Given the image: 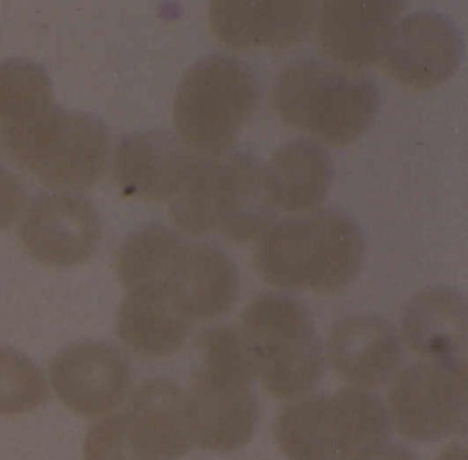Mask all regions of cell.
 I'll return each mask as SVG.
<instances>
[{"label": "cell", "instance_id": "cell-1", "mask_svg": "<svg viewBox=\"0 0 468 460\" xmlns=\"http://www.w3.org/2000/svg\"><path fill=\"white\" fill-rule=\"evenodd\" d=\"M364 257L366 238L355 219L317 209L272 224L257 240L253 262L278 289L334 294L357 278Z\"/></svg>", "mask_w": 468, "mask_h": 460}, {"label": "cell", "instance_id": "cell-2", "mask_svg": "<svg viewBox=\"0 0 468 460\" xmlns=\"http://www.w3.org/2000/svg\"><path fill=\"white\" fill-rule=\"evenodd\" d=\"M168 207L179 231L191 237L218 231L235 243L259 240L276 218L265 166L242 152L197 155Z\"/></svg>", "mask_w": 468, "mask_h": 460}, {"label": "cell", "instance_id": "cell-3", "mask_svg": "<svg viewBox=\"0 0 468 460\" xmlns=\"http://www.w3.org/2000/svg\"><path fill=\"white\" fill-rule=\"evenodd\" d=\"M271 105L286 127L320 144L345 147L371 127L380 94L377 81L364 70L306 59L279 73Z\"/></svg>", "mask_w": 468, "mask_h": 460}, {"label": "cell", "instance_id": "cell-4", "mask_svg": "<svg viewBox=\"0 0 468 460\" xmlns=\"http://www.w3.org/2000/svg\"><path fill=\"white\" fill-rule=\"evenodd\" d=\"M256 380L281 400L308 396L322 380L325 353L309 309L297 298L262 293L240 314Z\"/></svg>", "mask_w": 468, "mask_h": 460}, {"label": "cell", "instance_id": "cell-5", "mask_svg": "<svg viewBox=\"0 0 468 460\" xmlns=\"http://www.w3.org/2000/svg\"><path fill=\"white\" fill-rule=\"evenodd\" d=\"M259 102V80L246 62L229 54L204 57L177 87L172 111L176 136L197 155H227Z\"/></svg>", "mask_w": 468, "mask_h": 460}, {"label": "cell", "instance_id": "cell-6", "mask_svg": "<svg viewBox=\"0 0 468 460\" xmlns=\"http://www.w3.org/2000/svg\"><path fill=\"white\" fill-rule=\"evenodd\" d=\"M0 139L20 168L53 190L70 193L97 185L111 153L103 122L56 103L29 122L0 128Z\"/></svg>", "mask_w": 468, "mask_h": 460}, {"label": "cell", "instance_id": "cell-7", "mask_svg": "<svg viewBox=\"0 0 468 460\" xmlns=\"http://www.w3.org/2000/svg\"><path fill=\"white\" fill-rule=\"evenodd\" d=\"M388 415L402 437L434 443L464 433L467 367L418 361L393 375Z\"/></svg>", "mask_w": 468, "mask_h": 460}, {"label": "cell", "instance_id": "cell-8", "mask_svg": "<svg viewBox=\"0 0 468 460\" xmlns=\"http://www.w3.org/2000/svg\"><path fill=\"white\" fill-rule=\"evenodd\" d=\"M463 56L464 40L456 24L442 13L423 10L397 21L380 62L399 86L426 91L451 80Z\"/></svg>", "mask_w": 468, "mask_h": 460}, {"label": "cell", "instance_id": "cell-9", "mask_svg": "<svg viewBox=\"0 0 468 460\" xmlns=\"http://www.w3.org/2000/svg\"><path fill=\"white\" fill-rule=\"evenodd\" d=\"M18 237L29 254L50 267H72L100 248L102 224L91 201L70 191L40 194L21 215Z\"/></svg>", "mask_w": 468, "mask_h": 460}, {"label": "cell", "instance_id": "cell-10", "mask_svg": "<svg viewBox=\"0 0 468 460\" xmlns=\"http://www.w3.org/2000/svg\"><path fill=\"white\" fill-rule=\"evenodd\" d=\"M407 4L397 0H335L317 4L314 27L320 53L334 64L363 70L382 59L391 29Z\"/></svg>", "mask_w": 468, "mask_h": 460}, {"label": "cell", "instance_id": "cell-11", "mask_svg": "<svg viewBox=\"0 0 468 460\" xmlns=\"http://www.w3.org/2000/svg\"><path fill=\"white\" fill-rule=\"evenodd\" d=\"M48 372L59 400L86 418H98L119 407L131 388L130 363L106 342L69 345L54 356Z\"/></svg>", "mask_w": 468, "mask_h": 460}, {"label": "cell", "instance_id": "cell-12", "mask_svg": "<svg viewBox=\"0 0 468 460\" xmlns=\"http://www.w3.org/2000/svg\"><path fill=\"white\" fill-rule=\"evenodd\" d=\"M314 2H213L209 27L235 51H281L305 39L314 27Z\"/></svg>", "mask_w": 468, "mask_h": 460}, {"label": "cell", "instance_id": "cell-13", "mask_svg": "<svg viewBox=\"0 0 468 460\" xmlns=\"http://www.w3.org/2000/svg\"><path fill=\"white\" fill-rule=\"evenodd\" d=\"M158 293L190 322L229 312L239 295V271L221 249L186 240Z\"/></svg>", "mask_w": 468, "mask_h": 460}, {"label": "cell", "instance_id": "cell-14", "mask_svg": "<svg viewBox=\"0 0 468 460\" xmlns=\"http://www.w3.org/2000/svg\"><path fill=\"white\" fill-rule=\"evenodd\" d=\"M197 153L176 135L147 131L124 136L114 153L113 174L122 193L168 202L187 177Z\"/></svg>", "mask_w": 468, "mask_h": 460}, {"label": "cell", "instance_id": "cell-15", "mask_svg": "<svg viewBox=\"0 0 468 460\" xmlns=\"http://www.w3.org/2000/svg\"><path fill=\"white\" fill-rule=\"evenodd\" d=\"M331 367L353 388L371 389L390 380L402 361V342L393 326L377 315L342 317L327 342Z\"/></svg>", "mask_w": 468, "mask_h": 460}, {"label": "cell", "instance_id": "cell-16", "mask_svg": "<svg viewBox=\"0 0 468 460\" xmlns=\"http://www.w3.org/2000/svg\"><path fill=\"white\" fill-rule=\"evenodd\" d=\"M399 338L427 361L467 367V303L453 287L421 290L399 315Z\"/></svg>", "mask_w": 468, "mask_h": 460}, {"label": "cell", "instance_id": "cell-17", "mask_svg": "<svg viewBox=\"0 0 468 460\" xmlns=\"http://www.w3.org/2000/svg\"><path fill=\"white\" fill-rule=\"evenodd\" d=\"M187 397L194 445L232 452L253 437L260 411L250 386L213 382L196 372Z\"/></svg>", "mask_w": 468, "mask_h": 460}, {"label": "cell", "instance_id": "cell-18", "mask_svg": "<svg viewBox=\"0 0 468 460\" xmlns=\"http://www.w3.org/2000/svg\"><path fill=\"white\" fill-rule=\"evenodd\" d=\"M139 437L153 460H176L193 448L187 391L164 378L147 380L128 402Z\"/></svg>", "mask_w": 468, "mask_h": 460}, {"label": "cell", "instance_id": "cell-19", "mask_svg": "<svg viewBox=\"0 0 468 460\" xmlns=\"http://www.w3.org/2000/svg\"><path fill=\"white\" fill-rule=\"evenodd\" d=\"M265 171L271 197L276 208L284 212H314L322 207L333 185L331 155L314 139L287 142L273 153Z\"/></svg>", "mask_w": 468, "mask_h": 460}, {"label": "cell", "instance_id": "cell-20", "mask_svg": "<svg viewBox=\"0 0 468 460\" xmlns=\"http://www.w3.org/2000/svg\"><path fill=\"white\" fill-rule=\"evenodd\" d=\"M339 421L333 394H308L279 411L273 438L289 460H346Z\"/></svg>", "mask_w": 468, "mask_h": 460}, {"label": "cell", "instance_id": "cell-21", "mask_svg": "<svg viewBox=\"0 0 468 460\" xmlns=\"http://www.w3.org/2000/svg\"><path fill=\"white\" fill-rule=\"evenodd\" d=\"M193 325L158 292H128L116 316L120 341L147 358H166L182 349Z\"/></svg>", "mask_w": 468, "mask_h": 460}, {"label": "cell", "instance_id": "cell-22", "mask_svg": "<svg viewBox=\"0 0 468 460\" xmlns=\"http://www.w3.org/2000/svg\"><path fill=\"white\" fill-rule=\"evenodd\" d=\"M185 238L161 224L131 232L116 251L114 268L127 292H157Z\"/></svg>", "mask_w": 468, "mask_h": 460}, {"label": "cell", "instance_id": "cell-23", "mask_svg": "<svg viewBox=\"0 0 468 460\" xmlns=\"http://www.w3.org/2000/svg\"><path fill=\"white\" fill-rule=\"evenodd\" d=\"M53 105L45 68L27 59L0 61V128L29 122Z\"/></svg>", "mask_w": 468, "mask_h": 460}, {"label": "cell", "instance_id": "cell-24", "mask_svg": "<svg viewBox=\"0 0 468 460\" xmlns=\"http://www.w3.org/2000/svg\"><path fill=\"white\" fill-rule=\"evenodd\" d=\"M333 396L344 426L346 460L360 459L388 443L390 415L379 396L353 386Z\"/></svg>", "mask_w": 468, "mask_h": 460}, {"label": "cell", "instance_id": "cell-25", "mask_svg": "<svg viewBox=\"0 0 468 460\" xmlns=\"http://www.w3.org/2000/svg\"><path fill=\"white\" fill-rule=\"evenodd\" d=\"M199 369L196 372L218 383L251 386L256 380L245 341L238 327L213 326L197 337Z\"/></svg>", "mask_w": 468, "mask_h": 460}, {"label": "cell", "instance_id": "cell-26", "mask_svg": "<svg viewBox=\"0 0 468 460\" xmlns=\"http://www.w3.org/2000/svg\"><path fill=\"white\" fill-rule=\"evenodd\" d=\"M48 399L39 367L24 353L0 347V416L32 412Z\"/></svg>", "mask_w": 468, "mask_h": 460}, {"label": "cell", "instance_id": "cell-27", "mask_svg": "<svg viewBox=\"0 0 468 460\" xmlns=\"http://www.w3.org/2000/svg\"><path fill=\"white\" fill-rule=\"evenodd\" d=\"M84 460H153L127 411L106 416L87 433Z\"/></svg>", "mask_w": 468, "mask_h": 460}, {"label": "cell", "instance_id": "cell-28", "mask_svg": "<svg viewBox=\"0 0 468 460\" xmlns=\"http://www.w3.org/2000/svg\"><path fill=\"white\" fill-rule=\"evenodd\" d=\"M26 205V190L20 180L0 168V230L9 229Z\"/></svg>", "mask_w": 468, "mask_h": 460}, {"label": "cell", "instance_id": "cell-29", "mask_svg": "<svg viewBox=\"0 0 468 460\" xmlns=\"http://www.w3.org/2000/svg\"><path fill=\"white\" fill-rule=\"evenodd\" d=\"M357 460H419L410 449L399 444H385L378 448L377 451L366 455Z\"/></svg>", "mask_w": 468, "mask_h": 460}, {"label": "cell", "instance_id": "cell-30", "mask_svg": "<svg viewBox=\"0 0 468 460\" xmlns=\"http://www.w3.org/2000/svg\"><path fill=\"white\" fill-rule=\"evenodd\" d=\"M437 460H467V451L462 444H452L441 452Z\"/></svg>", "mask_w": 468, "mask_h": 460}]
</instances>
